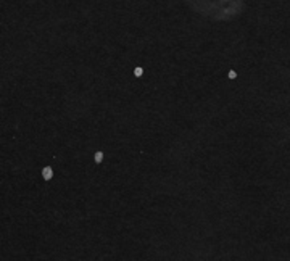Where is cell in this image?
<instances>
[{"mask_svg":"<svg viewBox=\"0 0 290 261\" xmlns=\"http://www.w3.org/2000/svg\"><path fill=\"white\" fill-rule=\"evenodd\" d=\"M42 176H44V179L45 181H49V179H52V176H53V171H52V168H49V166H45L42 169Z\"/></svg>","mask_w":290,"mask_h":261,"instance_id":"cell-1","label":"cell"},{"mask_svg":"<svg viewBox=\"0 0 290 261\" xmlns=\"http://www.w3.org/2000/svg\"><path fill=\"white\" fill-rule=\"evenodd\" d=\"M102 160H103V153H102V152H97V153H95V161H97V163H100Z\"/></svg>","mask_w":290,"mask_h":261,"instance_id":"cell-2","label":"cell"},{"mask_svg":"<svg viewBox=\"0 0 290 261\" xmlns=\"http://www.w3.org/2000/svg\"><path fill=\"white\" fill-rule=\"evenodd\" d=\"M235 78H237L235 71H229V79H235Z\"/></svg>","mask_w":290,"mask_h":261,"instance_id":"cell-3","label":"cell"},{"mask_svg":"<svg viewBox=\"0 0 290 261\" xmlns=\"http://www.w3.org/2000/svg\"><path fill=\"white\" fill-rule=\"evenodd\" d=\"M135 76H142V68H135Z\"/></svg>","mask_w":290,"mask_h":261,"instance_id":"cell-4","label":"cell"}]
</instances>
